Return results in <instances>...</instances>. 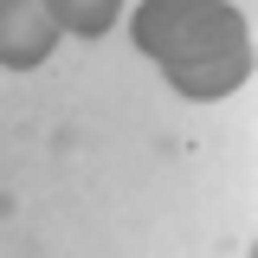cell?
I'll return each instance as SVG.
<instances>
[{"instance_id": "6da1fadb", "label": "cell", "mask_w": 258, "mask_h": 258, "mask_svg": "<svg viewBox=\"0 0 258 258\" xmlns=\"http://www.w3.org/2000/svg\"><path fill=\"white\" fill-rule=\"evenodd\" d=\"M129 39L181 97H232L252 71V32L232 0H142L129 13Z\"/></svg>"}, {"instance_id": "7a4b0ae2", "label": "cell", "mask_w": 258, "mask_h": 258, "mask_svg": "<svg viewBox=\"0 0 258 258\" xmlns=\"http://www.w3.org/2000/svg\"><path fill=\"white\" fill-rule=\"evenodd\" d=\"M58 45V20L45 0H0V64L7 71H32Z\"/></svg>"}, {"instance_id": "3957f363", "label": "cell", "mask_w": 258, "mask_h": 258, "mask_svg": "<svg viewBox=\"0 0 258 258\" xmlns=\"http://www.w3.org/2000/svg\"><path fill=\"white\" fill-rule=\"evenodd\" d=\"M45 7H52L58 32H78V39H103L123 13V0H45Z\"/></svg>"}]
</instances>
